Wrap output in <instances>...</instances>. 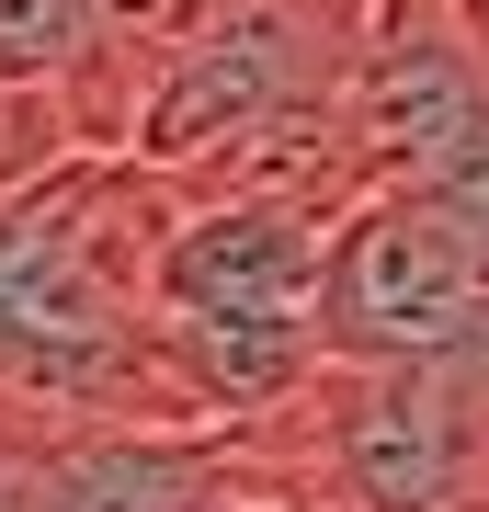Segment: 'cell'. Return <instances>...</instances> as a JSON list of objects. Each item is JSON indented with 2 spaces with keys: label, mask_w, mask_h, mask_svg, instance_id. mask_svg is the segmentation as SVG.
Instances as JSON below:
<instances>
[{
  "label": "cell",
  "mask_w": 489,
  "mask_h": 512,
  "mask_svg": "<svg viewBox=\"0 0 489 512\" xmlns=\"http://www.w3.org/2000/svg\"><path fill=\"white\" fill-rule=\"evenodd\" d=\"M353 205L330 194H182V217L148 262L160 330L217 421H273L330 365V251Z\"/></svg>",
  "instance_id": "cell-2"
},
{
  "label": "cell",
  "mask_w": 489,
  "mask_h": 512,
  "mask_svg": "<svg viewBox=\"0 0 489 512\" xmlns=\"http://www.w3.org/2000/svg\"><path fill=\"white\" fill-rule=\"evenodd\" d=\"M171 217L182 183L137 148H69L0 194V410L217 433L148 296Z\"/></svg>",
  "instance_id": "cell-1"
},
{
  "label": "cell",
  "mask_w": 489,
  "mask_h": 512,
  "mask_svg": "<svg viewBox=\"0 0 489 512\" xmlns=\"http://www.w3.org/2000/svg\"><path fill=\"white\" fill-rule=\"evenodd\" d=\"M182 512H342V501H330L319 478H296V467L273 456L262 433H239V421H228V456H217V478H205V490L182 501Z\"/></svg>",
  "instance_id": "cell-5"
},
{
  "label": "cell",
  "mask_w": 489,
  "mask_h": 512,
  "mask_svg": "<svg viewBox=\"0 0 489 512\" xmlns=\"http://www.w3.org/2000/svg\"><path fill=\"white\" fill-rule=\"evenodd\" d=\"M364 194H467L489 205V23L467 0H376L353 69Z\"/></svg>",
  "instance_id": "cell-4"
},
{
  "label": "cell",
  "mask_w": 489,
  "mask_h": 512,
  "mask_svg": "<svg viewBox=\"0 0 489 512\" xmlns=\"http://www.w3.org/2000/svg\"><path fill=\"white\" fill-rule=\"evenodd\" d=\"M239 433H262L342 512H478L489 490V421L467 410V387H444L421 365L330 353L273 421H239Z\"/></svg>",
  "instance_id": "cell-3"
}]
</instances>
